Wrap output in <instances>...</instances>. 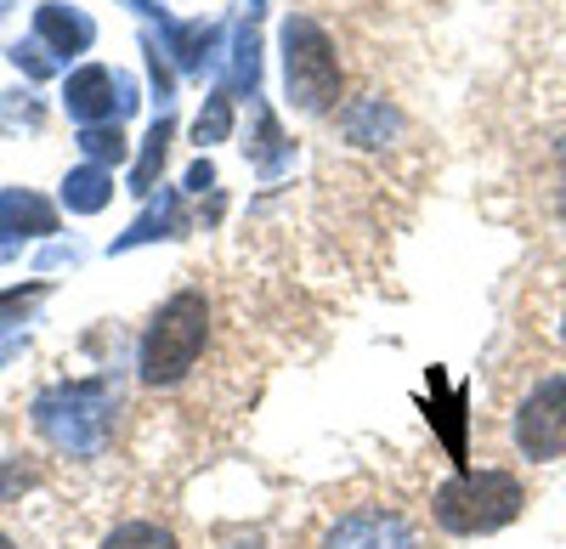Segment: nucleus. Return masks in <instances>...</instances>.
<instances>
[{
	"mask_svg": "<svg viewBox=\"0 0 566 549\" xmlns=\"http://www.w3.org/2000/svg\"><path fill=\"white\" fill-rule=\"evenodd\" d=\"M527 510V487L510 471H459L431 493V516L453 538H482Z\"/></svg>",
	"mask_w": 566,
	"mask_h": 549,
	"instance_id": "1",
	"label": "nucleus"
},
{
	"mask_svg": "<svg viewBox=\"0 0 566 549\" xmlns=\"http://www.w3.org/2000/svg\"><path fill=\"white\" fill-rule=\"evenodd\" d=\"M205 340H210V300H205V289H176L154 312L148 335H142V351H136L142 380H148V386L187 380V369L199 362Z\"/></svg>",
	"mask_w": 566,
	"mask_h": 549,
	"instance_id": "2",
	"label": "nucleus"
},
{
	"mask_svg": "<svg viewBox=\"0 0 566 549\" xmlns=\"http://www.w3.org/2000/svg\"><path fill=\"white\" fill-rule=\"evenodd\" d=\"M283 85L301 114H323L340 103V52L312 18L283 23Z\"/></svg>",
	"mask_w": 566,
	"mask_h": 549,
	"instance_id": "3",
	"label": "nucleus"
},
{
	"mask_svg": "<svg viewBox=\"0 0 566 549\" xmlns=\"http://www.w3.org/2000/svg\"><path fill=\"white\" fill-rule=\"evenodd\" d=\"M108 408H114L108 386H57L52 397L34 402V425L69 453H97L108 436Z\"/></svg>",
	"mask_w": 566,
	"mask_h": 549,
	"instance_id": "4",
	"label": "nucleus"
},
{
	"mask_svg": "<svg viewBox=\"0 0 566 549\" xmlns=\"http://www.w3.org/2000/svg\"><path fill=\"white\" fill-rule=\"evenodd\" d=\"M515 447H522V460H560L566 453V374L555 380H538L522 408H515Z\"/></svg>",
	"mask_w": 566,
	"mask_h": 549,
	"instance_id": "5",
	"label": "nucleus"
},
{
	"mask_svg": "<svg viewBox=\"0 0 566 549\" xmlns=\"http://www.w3.org/2000/svg\"><path fill=\"white\" fill-rule=\"evenodd\" d=\"M323 549H419V532L397 510H352L323 532Z\"/></svg>",
	"mask_w": 566,
	"mask_h": 549,
	"instance_id": "6",
	"label": "nucleus"
},
{
	"mask_svg": "<svg viewBox=\"0 0 566 549\" xmlns=\"http://www.w3.org/2000/svg\"><path fill=\"white\" fill-rule=\"evenodd\" d=\"M69 114L74 119H103V114H114V74L103 68V63H91V68H80V74H69Z\"/></svg>",
	"mask_w": 566,
	"mask_h": 549,
	"instance_id": "7",
	"label": "nucleus"
},
{
	"mask_svg": "<svg viewBox=\"0 0 566 549\" xmlns=\"http://www.w3.org/2000/svg\"><path fill=\"white\" fill-rule=\"evenodd\" d=\"M0 226L18 233V239H23V226H29V239H40V233H52V226H57V215H52V204H45V199L12 188V193H0Z\"/></svg>",
	"mask_w": 566,
	"mask_h": 549,
	"instance_id": "8",
	"label": "nucleus"
},
{
	"mask_svg": "<svg viewBox=\"0 0 566 549\" xmlns=\"http://www.w3.org/2000/svg\"><path fill=\"white\" fill-rule=\"evenodd\" d=\"M63 199H69V210H103L108 199H114V176L103 170V165H80L69 181H63Z\"/></svg>",
	"mask_w": 566,
	"mask_h": 549,
	"instance_id": "9",
	"label": "nucleus"
},
{
	"mask_svg": "<svg viewBox=\"0 0 566 549\" xmlns=\"http://www.w3.org/2000/svg\"><path fill=\"white\" fill-rule=\"evenodd\" d=\"M34 29L57 45V52H85L91 45V18H80V12H63V7H40V18H34Z\"/></svg>",
	"mask_w": 566,
	"mask_h": 549,
	"instance_id": "10",
	"label": "nucleus"
},
{
	"mask_svg": "<svg viewBox=\"0 0 566 549\" xmlns=\"http://www.w3.org/2000/svg\"><path fill=\"white\" fill-rule=\"evenodd\" d=\"M397 125V114L386 108V97H368V103H357V108H346V130L357 136V142H386V130Z\"/></svg>",
	"mask_w": 566,
	"mask_h": 549,
	"instance_id": "11",
	"label": "nucleus"
},
{
	"mask_svg": "<svg viewBox=\"0 0 566 549\" xmlns=\"http://www.w3.org/2000/svg\"><path fill=\"white\" fill-rule=\"evenodd\" d=\"M103 549H176V532L159 527V521H119L103 538Z\"/></svg>",
	"mask_w": 566,
	"mask_h": 549,
	"instance_id": "12",
	"label": "nucleus"
},
{
	"mask_svg": "<svg viewBox=\"0 0 566 549\" xmlns=\"http://www.w3.org/2000/svg\"><path fill=\"white\" fill-rule=\"evenodd\" d=\"M80 148H85L91 165H119L125 159V136L114 125H85L80 130Z\"/></svg>",
	"mask_w": 566,
	"mask_h": 549,
	"instance_id": "13",
	"label": "nucleus"
},
{
	"mask_svg": "<svg viewBox=\"0 0 566 549\" xmlns=\"http://www.w3.org/2000/svg\"><path fill=\"white\" fill-rule=\"evenodd\" d=\"M170 40H176V57H181L187 68H193V63H199V57L210 52L216 29H205V23H199V29H176V23H170Z\"/></svg>",
	"mask_w": 566,
	"mask_h": 549,
	"instance_id": "14",
	"label": "nucleus"
},
{
	"mask_svg": "<svg viewBox=\"0 0 566 549\" xmlns=\"http://www.w3.org/2000/svg\"><path fill=\"white\" fill-rule=\"evenodd\" d=\"M165 142H170V119H159V125L148 130V154H142V170H136V188H148V181H154V170L165 165Z\"/></svg>",
	"mask_w": 566,
	"mask_h": 549,
	"instance_id": "15",
	"label": "nucleus"
},
{
	"mask_svg": "<svg viewBox=\"0 0 566 549\" xmlns=\"http://www.w3.org/2000/svg\"><path fill=\"white\" fill-rule=\"evenodd\" d=\"M232 130V103L227 97H210V108L199 114V142H221Z\"/></svg>",
	"mask_w": 566,
	"mask_h": 549,
	"instance_id": "16",
	"label": "nucleus"
},
{
	"mask_svg": "<svg viewBox=\"0 0 566 549\" xmlns=\"http://www.w3.org/2000/svg\"><path fill=\"white\" fill-rule=\"evenodd\" d=\"M23 306V295H0V317H7V312H18Z\"/></svg>",
	"mask_w": 566,
	"mask_h": 549,
	"instance_id": "17",
	"label": "nucleus"
},
{
	"mask_svg": "<svg viewBox=\"0 0 566 549\" xmlns=\"http://www.w3.org/2000/svg\"><path fill=\"white\" fill-rule=\"evenodd\" d=\"M560 340H566V295H560Z\"/></svg>",
	"mask_w": 566,
	"mask_h": 549,
	"instance_id": "18",
	"label": "nucleus"
},
{
	"mask_svg": "<svg viewBox=\"0 0 566 549\" xmlns=\"http://www.w3.org/2000/svg\"><path fill=\"white\" fill-rule=\"evenodd\" d=\"M0 549H12V538H7V532H0Z\"/></svg>",
	"mask_w": 566,
	"mask_h": 549,
	"instance_id": "19",
	"label": "nucleus"
}]
</instances>
